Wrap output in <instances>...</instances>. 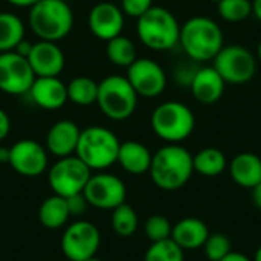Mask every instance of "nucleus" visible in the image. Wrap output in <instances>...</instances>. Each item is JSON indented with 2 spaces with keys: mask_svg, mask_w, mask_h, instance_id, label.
I'll return each mask as SVG.
<instances>
[{
  "mask_svg": "<svg viewBox=\"0 0 261 261\" xmlns=\"http://www.w3.org/2000/svg\"><path fill=\"white\" fill-rule=\"evenodd\" d=\"M148 173L158 188L176 191L187 185L194 173L193 154L179 144H168L153 154Z\"/></svg>",
  "mask_w": 261,
  "mask_h": 261,
  "instance_id": "f257e3e1",
  "label": "nucleus"
},
{
  "mask_svg": "<svg viewBox=\"0 0 261 261\" xmlns=\"http://www.w3.org/2000/svg\"><path fill=\"white\" fill-rule=\"evenodd\" d=\"M179 44L194 61H211L225 46L222 28L210 17L196 15L180 24Z\"/></svg>",
  "mask_w": 261,
  "mask_h": 261,
  "instance_id": "f03ea898",
  "label": "nucleus"
},
{
  "mask_svg": "<svg viewBox=\"0 0 261 261\" xmlns=\"http://www.w3.org/2000/svg\"><path fill=\"white\" fill-rule=\"evenodd\" d=\"M28 20L40 40L58 43L70 34L75 18L69 2L40 0L31 8Z\"/></svg>",
  "mask_w": 261,
  "mask_h": 261,
  "instance_id": "7ed1b4c3",
  "label": "nucleus"
},
{
  "mask_svg": "<svg viewBox=\"0 0 261 261\" xmlns=\"http://www.w3.org/2000/svg\"><path fill=\"white\" fill-rule=\"evenodd\" d=\"M136 20V34L148 49L162 52L173 49L179 43L180 24L167 8L153 5Z\"/></svg>",
  "mask_w": 261,
  "mask_h": 261,
  "instance_id": "20e7f679",
  "label": "nucleus"
},
{
  "mask_svg": "<svg viewBox=\"0 0 261 261\" xmlns=\"http://www.w3.org/2000/svg\"><path fill=\"white\" fill-rule=\"evenodd\" d=\"M119 145L121 142L112 130L92 125L81 130L75 156L92 171H102L116 164Z\"/></svg>",
  "mask_w": 261,
  "mask_h": 261,
  "instance_id": "39448f33",
  "label": "nucleus"
},
{
  "mask_svg": "<svg viewBox=\"0 0 261 261\" xmlns=\"http://www.w3.org/2000/svg\"><path fill=\"white\" fill-rule=\"evenodd\" d=\"M196 127L194 113L179 101H165L151 113V128L168 144H179L190 138Z\"/></svg>",
  "mask_w": 261,
  "mask_h": 261,
  "instance_id": "423d86ee",
  "label": "nucleus"
},
{
  "mask_svg": "<svg viewBox=\"0 0 261 261\" xmlns=\"http://www.w3.org/2000/svg\"><path fill=\"white\" fill-rule=\"evenodd\" d=\"M138 93L125 76L110 75L98 83L96 104L112 121L128 119L138 107Z\"/></svg>",
  "mask_w": 261,
  "mask_h": 261,
  "instance_id": "0eeeda50",
  "label": "nucleus"
},
{
  "mask_svg": "<svg viewBox=\"0 0 261 261\" xmlns=\"http://www.w3.org/2000/svg\"><path fill=\"white\" fill-rule=\"evenodd\" d=\"M92 176V170L75 154L60 158L49 170V187L54 194L64 199L84 191L86 184Z\"/></svg>",
  "mask_w": 261,
  "mask_h": 261,
  "instance_id": "6e6552de",
  "label": "nucleus"
},
{
  "mask_svg": "<svg viewBox=\"0 0 261 261\" xmlns=\"http://www.w3.org/2000/svg\"><path fill=\"white\" fill-rule=\"evenodd\" d=\"M214 69L226 84H245L255 76L257 58L245 46L228 44L216 55Z\"/></svg>",
  "mask_w": 261,
  "mask_h": 261,
  "instance_id": "1a4fd4ad",
  "label": "nucleus"
},
{
  "mask_svg": "<svg viewBox=\"0 0 261 261\" xmlns=\"http://www.w3.org/2000/svg\"><path fill=\"white\" fill-rule=\"evenodd\" d=\"M99 245V229L87 220L73 222L61 237V249L69 261H86L95 257Z\"/></svg>",
  "mask_w": 261,
  "mask_h": 261,
  "instance_id": "9d476101",
  "label": "nucleus"
},
{
  "mask_svg": "<svg viewBox=\"0 0 261 261\" xmlns=\"http://www.w3.org/2000/svg\"><path fill=\"white\" fill-rule=\"evenodd\" d=\"M87 203L98 210H115L122 205L127 197L125 184L115 174H92L83 191Z\"/></svg>",
  "mask_w": 261,
  "mask_h": 261,
  "instance_id": "9b49d317",
  "label": "nucleus"
},
{
  "mask_svg": "<svg viewBox=\"0 0 261 261\" xmlns=\"http://www.w3.org/2000/svg\"><path fill=\"white\" fill-rule=\"evenodd\" d=\"M35 73L26 57L15 50L0 54V90L8 95H24L29 92Z\"/></svg>",
  "mask_w": 261,
  "mask_h": 261,
  "instance_id": "f8f14e48",
  "label": "nucleus"
},
{
  "mask_svg": "<svg viewBox=\"0 0 261 261\" xmlns=\"http://www.w3.org/2000/svg\"><path fill=\"white\" fill-rule=\"evenodd\" d=\"M128 83L144 98H156L167 87V73L162 66L151 58H136L127 67Z\"/></svg>",
  "mask_w": 261,
  "mask_h": 261,
  "instance_id": "ddd939ff",
  "label": "nucleus"
},
{
  "mask_svg": "<svg viewBox=\"0 0 261 261\" xmlns=\"http://www.w3.org/2000/svg\"><path fill=\"white\" fill-rule=\"evenodd\" d=\"M11 168L24 177H37L47 168V150L32 139L17 141L9 148Z\"/></svg>",
  "mask_w": 261,
  "mask_h": 261,
  "instance_id": "4468645a",
  "label": "nucleus"
},
{
  "mask_svg": "<svg viewBox=\"0 0 261 261\" xmlns=\"http://www.w3.org/2000/svg\"><path fill=\"white\" fill-rule=\"evenodd\" d=\"M124 12L121 6L110 3V2H101L96 3L90 12H89V29L90 32L102 41H109L118 35L122 34L124 29Z\"/></svg>",
  "mask_w": 261,
  "mask_h": 261,
  "instance_id": "2eb2a0df",
  "label": "nucleus"
},
{
  "mask_svg": "<svg viewBox=\"0 0 261 261\" xmlns=\"http://www.w3.org/2000/svg\"><path fill=\"white\" fill-rule=\"evenodd\" d=\"M26 58L35 76H60L66 66V57L60 46L46 40L34 43Z\"/></svg>",
  "mask_w": 261,
  "mask_h": 261,
  "instance_id": "dca6fc26",
  "label": "nucleus"
},
{
  "mask_svg": "<svg viewBox=\"0 0 261 261\" xmlns=\"http://www.w3.org/2000/svg\"><path fill=\"white\" fill-rule=\"evenodd\" d=\"M28 93L43 110H58L67 102V87L60 76H35Z\"/></svg>",
  "mask_w": 261,
  "mask_h": 261,
  "instance_id": "f3484780",
  "label": "nucleus"
},
{
  "mask_svg": "<svg viewBox=\"0 0 261 261\" xmlns=\"http://www.w3.org/2000/svg\"><path fill=\"white\" fill-rule=\"evenodd\" d=\"M81 128L70 119L57 121L46 135V150L55 158H67L75 154Z\"/></svg>",
  "mask_w": 261,
  "mask_h": 261,
  "instance_id": "a211bd4d",
  "label": "nucleus"
},
{
  "mask_svg": "<svg viewBox=\"0 0 261 261\" xmlns=\"http://www.w3.org/2000/svg\"><path fill=\"white\" fill-rule=\"evenodd\" d=\"M226 83L220 76V73L214 69V66H205L196 69L194 76L190 83V89L196 101L202 104H214L225 93Z\"/></svg>",
  "mask_w": 261,
  "mask_h": 261,
  "instance_id": "6ab92c4d",
  "label": "nucleus"
},
{
  "mask_svg": "<svg viewBox=\"0 0 261 261\" xmlns=\"http://www.w3.org/2000/svg\"><path fill=\"white\" fill-rule=\"evenodd\" d=\"M210 236L208 226L205 222L194 219V217H187L173 225L171 229V240L180 246L184 251H193L199 249L205 245L206 239Z\"/></svg>",
  "mask_w": 261,
  "mask_h": 261,
  "instance_id": "aec40b11",
  "label": "nucleus"
},
{
  "mask_svg": "<svg viewBox=\"0 0 261 261\" xmlns=\"http://www.w3.org/2000/svg\"><path fill=\"white\" fill-rule=\"evenodd\" d=\"M153 154L151 151L138 141H125L119 145L118 153V164L130 174L139 176L145 174L150 170Z\"/></svg>",
  "mask_w": 261,
  "mask_h": 261,
  "instance_id": "412c9836",
  "label": "nucleus"
},
{
  "mask_svg": "<svg viewBox=\"0 0 261 261\" xmlns=\"http://www.w3.org/2000/svg\"><path fill=\"white\" fill-rule=\"evenodd\" d=\"M229 174L237 185L252 190L261 182V158L248 151L234 156L229 164Z\"/></svg>",
  "mask_w": 261,
  "mask_h": 261,
  "instance_id": "4be33fe9",
  "label": "nucleus"
},
{
  "mask_svg": "<svg viewBox=\"0 0 261 261\" xmlns=\"http://www.w3.org/2000/svg\"><path fill=\"white\" fill-rule=\"evenodd\" d=\"M69 217L70 214H69L67 202L61 196L54 194L44 199L40 205L38 219L46 229H60L61 226L66 225Z\"/></svg>",
  "mask_w": 261,
  "mask_h": 261,
  "instance_id": "5701e85b",
  "label": "nucleus"
},
{
  "mask_svg": "<svg viewBox=\"0 0 261 261\" xmlns=\"http://www.w3.org/2000/svg\"><path fill=\"white\" fill-rule=\"evenodd\" d=\"M193 167H194V171L202 176L216 177V176H220L226 170L228 162L222 150L208 147V148L197 151L193 156Z\"/></svg>",
  "mask_w": 261,
  "mask_h": 261,
  "instance_id": "b1692460",
  "label": "nucleus"
},
{
  "mask_svg": "<svg viewBox=\"0 0 261 261\" xmlns=\"http://www.w3.org/2000/svg\"><path fill=\"white\" fill-rule=\"evenodd\" d=\"M24 37V24L12 12H0V54L15 50Z\"/></svg>",
  "mask_w": 261,
  "mask_h": 261,
  "instance_id": "393cba45",
  "label": "nucleus"
},
{
  "mask_svg": "<svg viewBox=\"0 0 261 261\" xmlns=\"http://www.w3.org/2000/svg\"><path fill=\"white\" fill-rule=\"evenodd\" d=\"M67 101L87 107L96 104L98 98V83L89 76H75L67 84Z\"/></svg>",
  "mask_w": 261,
  "mask_h": 261,
  "instance_id": "a878e982",
  "label": "nucleus"
},
{
  "mask_svg": "<svg viewBox=\"0 0 261 261\" xmlns=\"http://www.w3.org/2000/svg\"><path fill=\"white\" fill-rule=\"evenodd\" d=\"M106 54L112 64L118 67H125V69L138 58L135 43L130 38L124 37L122 34L107 41Z\"/></svg>",
  "mask_w": 261,
  "mask_h": 261,
  "instance_id": "bb28decb",
  "label": "nucleus"
},
{
  "mask_svg": "<svg viewBox=\"0 0 261 261\" xmlns=\"http://www.w3.org/2000/svg\"><path fill=\"white\" fill-rule=\"evenodd\" d=\"M112 228L113 231L119 236V237H130L136 232L139 220H138V214L136 211L128 205V203H122L119 206H116L115 210H112Z\"/></svg>",
  "mask_w": 261,
  "mask_h": 261,
  "instance_id": "cd10ccee",
  "label": "nucleus"
},
{
  "mask_svg": "<svg viewBox=\"0 0 261 261\" xmlns=\"http://www.w3.org/2000/svg\"><path fill=\"white\" fill-rule=\"evenodd\" d=\"M184 249L171 239L154 242L145 252L144 261H184Z\"/></svg>",
  "mask_w": 261,
  "mask_h": 261,
  "instance_id": "c85d7f7f",
  "label": "nucleus"
},
{
  "mask_svg": "<svg viewBox=\"0 0 261 261\" xmlns=\"http://www.w3.org/2000/svg\"><path fill=\"white\" fill-rule=\"evenodd\" d=\"M219 15L229 23H239L246 20L252 14L251 0H220L217 3Z\"/></svg>",
  "mask_w": 261,
  "mask_h": 261,
  "instance_id": "c756f323",
  "label": "nucleus"
},
{
  "mask_svg": "<svg viewBox=\"0 0 261 261\" xmlns=\"http://www.w3.org/2000/svg\"><path fill=\"white\" fill-rule=\"evenodd\" d=\"M171 229H173V225L170 223V220L164 216H159V214L148 217L145 225H144L145 236L151 243L171 239Z\"/></svg>",
  "mask_w": 261,
  "mask_h": 261,
  "instance_id": "7c9ffc66",
  "label": "nucleus"
},
{
  "mask_svg": "<svg viewBox=\"0 0 261 261\" xmlns=\"http://www.w3.org/2000/svg\"><path fill=\"white\" fill-rule=\"evenodd\" d=\"M202 248L205 249L208 260L220 261L231 252V242L225 234H210Z\"/></svg>",
  "mask_w": 261,
  "mask_h": 261,
  "instance_id": "2f4dec72",
  "label": "nucleus"
},
{
  "mask_svg": "<svg viewBox=\"0 0 261 261\" xmlns=\"http://www.w3.org/2000/svg\"><path fill=\"white\" fill-rule=\"evenodd\" d=\"M153 6V0H121V9L125 15L138 18Z\"/></svg>",
  "mask_w": 261,
  "mask_h": 261,
  "instance_id": "473e14b6",
  "label": "nucleus"
},
{
  "mask_svg": "<svg viewBox=\"0 0 261 261\" xmlns=\"http://www.w3.org/2000/svg\"><path fill=\"white\" fill-rule=\"evenodd\" d=\"M66 202H67L69 214H70V216H75V217H78V216L84 214L86 208L89 206V203H87V200H86V197H84V194H83V193L67 197V199H66Z\"/></svg>",
  "mask_w": 261,
  "mask_h": 261,
  "instance_id": "72a5a7b5",
  "label": "nucleus"
},
{
  "mask_svg": "<svg viewBox=\"0 0 261 261\" xmlns=\"http://www.w3.org/2000/svg\"><path fill=\"white\" fill-rule=\"evenodd\" d=\"M11 132V119L8 113L0 107V141H3Z\"/></svg>",
  "mask_w": 261,
  "mask_h": 261,
  "instance_id": "f704fd0d",
  "label": "nucleus"
},
{
  "mask_svg": "<svg viewBox=\"0 0 261 261\" xmlns=\"http://www.w3.org/2000/svg\"><path fill=\"white\" fill-rule=\"evenodd\" d=\"M6 2L12 6H17V8H32L40 0H6Z\"/></svg>",
  "mask_w": 261,
  "mask_h": 261,
  "instance_id": "c9c22d12",
  "label": "nucleus"
},
{
  "mask_svg": "<svg viewBox=\"0 0 261 261\" xmlns=\"http://www.w3.org/2000/svg\"><path fill=\"white\" fill-rule=\"evenodd\" d=\"M220 261H252L249 257H246L245 254H240V252H229L225 258H222Z\"/></svg>",
  "mask_w": 261,
  "mask_h": 261,
  "instance_id": "e433bc0d",
  "label": "nucleus"
},
{
  "mask_svg": "<svg viewBox=\"0 0 261 261\" xmlns=\"http://www.w3.org/2000/svg\"><path fill=\"white\" fill-rule=\"evenodd\" d=\"M252 200H254L255 206L261 210V182L252 188Z\"/></svg>",
  "mask_w": 261,
  "mask_h": 261,
  "instance_id": "4c0bfd02",
  "label": "nucleus"
},
{
  "mask_svg": "<svg viewBox=\"0 0 261 261\" xmlns=\"http://www.w3.org/2000/svg\"><path fill=\"white\" fill-rule=\"evenodd\" d=\"M252 14L261 23V0H252Z\"/></svg>",
  "mask_w": 261,
  "mask_h": 261,
  "instance_id": "58836bf2",
  "label": "nucleus"
},
{
  "mask_svg": "<svg viewBox=\"0 0 261 261\" xmlns=\"http://www.w3.org/2000/svg\"><path fill=\"white\" fill-rule=\"evenodd\" d=\"M9 162V148L0 147V164H8Z\"/></svg>",
  "mask_w": 261,
  "mask_h": 261,
  "instance_id": "ea45409f",
  "label": "nucleus"
},
{
  "mask_svg": "<svg viewBox=\"0 0 261 261\" xmlns=\"http://www.w3.org/2000/svg\"><path fill=\"white\" fill-rule=\"evenodd\" d=\"M252 261H261V246L255 251V257H254V260Z\"/></svg>",
  "mask_w": 261,
  "mask_h": 261,
  "instance_id": "a19ab883",
  "label": "nucleus"
},
{
  "mask_svg": "<svg viewBox=\"0 0 261 261\" xmlns=\"http://www.w3.org/2000/svg\"><path fill=\"white\" fill-rule=\"evenodd\" d=\"M257 58L261 61V41L258 43V46H257Z\"/></svg>",
  "mask_w": 261,
  "mask_h": 261,
  "instance_id": "79ce46f5",
  "label": "nucleus"
},
{
  "mask_svg": "<svg viewBox=\"0 0 261 261\" xmlns=\"http://www.w3.org/2000/svg\"><path fill=\"white\" fill-rule=\"evenodd\" d=\"M86 261H102V260H99V258H96V257H92V258H89V260H86Z\"/></svg>",
  "mask_w": 261,
  "mask_h": 261,
  "instance_id": "37998d69",
  "label": "nucleus"
},
{
  "mask_svg": "<svg viewBox=\"0 0 261 261\" xmlns=\"http://www.w3.org/2000/svg\"><path fill=\"white\" fill-rule=\"evenodd\" d=\"M210 2H216V3H219L220 0H210Z\"/></svg>",
  "mask_w": 261,
  "mask_h": 261,
  "instance_id": "c03bdc74",
  "label": "nucleus"
},
{
  "mask_svg": "<svg viewBox=\"0 0 261 261\" xmlns=\"http://www.w3.org/2000/svg\"><path fill=\"white\" fill-rule=\"evenodd\" d=\"M64 2H70V0H64Z\"/></svg>",
  "mask_w": 261,
  "mask_h": 261,
  "instance_id": "a18cd8bd",
  "label": "nucleus"
}]
</instances>
